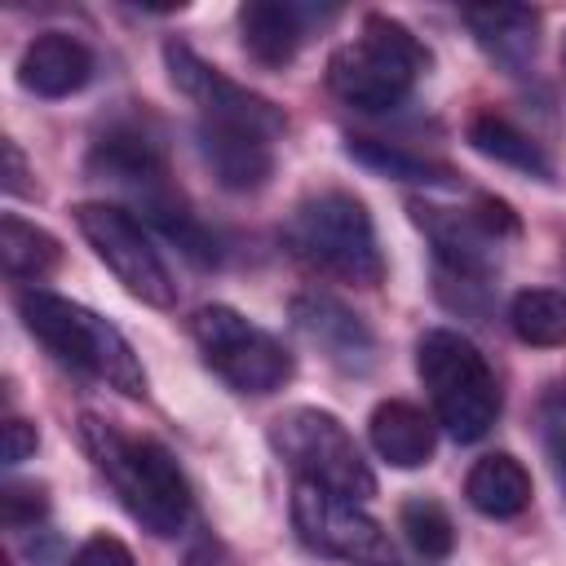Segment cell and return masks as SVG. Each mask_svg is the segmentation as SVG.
Returning <instances> with one entry per match:
<instances>
[{"label":"cell","mask_w":566,"mask_h":566,"mask_svg":"<svg viewBox=\"0 0 566 566\" xmlns=\"http://www.w3.org/2000/svg\"><path fill=\"white\" fill-rule=\"evenodd\" d=\"M71 566H137V562H133V553H128L124 539H115V535L102 531V535H88V539L75 548Z\"/></svg>","instance_id":"d4e9b609"},{"label":"cell","mask_w":566,"mask_h":566,"mask_svg":"<svg viewBox=\"0 0 566 566\" xmlns=\"http://www.w3.org/2000/svg\"><path fill=\"white\" fill-rule=\"evenodd\" d=\"M274 451L296 469L301 482H318L354 504H363L367 495H376V473L367 469L358 442L349 438V429L318 407H292L274 420L270 429Z\"/></svg>","instance_id":"8992f818"},{"label":"cell","mask_w":566,"mask_h":566,"mask_svg":"<svg viewBox=\"0 0 566 566\" xmlns=\"http://www.w3.org/2000/svg\"><path fill=\"white\" fill-rule=\"evenodd\" d=\"M292 318L296 327L327 354V363H336L340 371H367L376 358V340L367 332V323L358 314H349L340 301L305 292L292 301Z\"/></svg>","instance_id":"7c38bea8"},{"label":"cell","mask_w":566,"mask_h":566,"mask_svg":"<svg viewBox=\"0 0 566 566\" xmlns=\"http://www.w3.org/2000/svg\"><path fill=\"white\" fill-rule=\"evenodd\" d=\"M88 75H93V53L84 40L66 31L35 35L18 57V84L35 97H71L88 84Z\"/></svg>","instance_id":"4fadbf2b"},{"label":"cell","mask_w":566,"mask_h":566,"mask_svg":"<svg viewBox=\"0 0 566 566\" xmlns=\"http://www.w3.org/2000/svg\"><path fill=\"white\" fill-rule=\"evenodd\" d=\"M164 62H168L172 84L203 111V124L243 128V133H256V137H270V142L283 133V111L270 97L234 84L230 75H221L217 66H208L190 44H181V40L164 44Z\"/></svg>","instance_id":"9c48e42d"},{"label":"cell","mask_w":566,"mask_h":566,"mask_svg":"<svg viewBox=\"0 0 566 566\" xmlns=\"http://www.w3.org/2000/svg\"><path fill=\"white\" fill-rule=\"evenodd\" d=\"M464 495L482 517H517L531 504V473L517 455L491 451L469 469Z\"/></svg>","instance_id":"ac0fdd59"},{"label":"cell","mask_w":566,"mask_h":566,"mask_svg":"<svg viewBox=\"0 0 566 566\" xmlns=\"http://www.w3.org/2000/svg\"><path fill=\"white\" fill-rule=\"evenodd\" d=\"M416 367L433 398L438 424L455 442H478L491 433V424L500 416V385H495V371L486 367L482 349L469 336H460L451 327L424 332L416 345Z\"/></svg>","instance_id":"277c9868"},{"label":"cell","mask_w":566,"mask_h":566,"mask_svg":"<svg viewBox=\"0 0 566 566\" xmlns=\"http://www.w3.org/2000/svg\"><path fill=\"white\" fill-rule=\"evenodd\" d=\"M464 22L473 27L478 44L509 71H522L539 44V13L526 4H469Z\"/></svg>","instance_id":"2e32d148"},{"label":"cell","mask_w":566,"mask_h":566,"mask_svg":"<svg viewBox=\"0 0 566 566\" xmlns=\"http://www.w3.org/2000/svg\"><path fill=\"white\" fill-rule=\"evenodd\" d=\"M186 566H234L230 553L217 544V539H199L190 553H186Z\"/></svg>","instance_id":"f1b7e54d"},{"label":"cell","mask_w":566,"mask_h":566,"mask_svg":"<svg viewBox=\"0 0 566 566\" xmlns=\"http://www.w3.org/2000/svg\"><path fill=\"white\" fill-rule=\"evenodd\" d=\"M371 447L380 460H389L394 469H420L433 455V420L402 398H385L371 420H367Z\"/></svg>","instance_id":"e0dca14e"},{"label":"cell","mask_w":566,"mask_h":566,"mask_svg":"<svg viewBox=\"0 0 566 566\" xmlns=\"http://www.w3.org/2000/svg\"><path fill=\"white\" fill-rule=\"evenodd\" d=\"M469 146H473L478 155H486V159H495V164H509V168H517V172H531V177H539V181L553 177L548 155H544L517 124H509V119L495 115V111H482V115L469 119Z\"/></svg>","instance_id":"d6986e66"},{"label":"cell","mask_w":566,"mask_h":566,"mask_svg":"<svg viewBox=\"0 0 566 566\" xmlns=\"http://www.w3.org/2000/svg\"><path fill=\"white\" fill-rule=\"evenodd\" d=\"M75 226L88 239V248L97 252V261L146 305L168 310L177 301V283L164 265V256L150 248L146 230L137 226V217L119 203H80L75 208Z\"/></svg>","instance_id":"ba28073f"},{"label":"cell","mask_w":566,"mask_h":566,"mask_svg":"<svg viewBox=\"0 0 566 566\" xmlns=\"http://www.w3.org/2000/svg\"><path fill=\"white\" fill-rule=\"evenodd\" d=\"M398 522H402V531H407V539H411V548L420 553V557H447L451 548H455V526H451V513L438 504V500H429V495H411L407 504H402V513H398Z\"/></svg>","instance_id":"603a6c76"},{"label":"cell","mask_w":566,"mask_h":566,"mask_svg":"<svg viewBox=\"0 0 566 566\" xmlns=\"http://www.w3.org/2000/svg\"><path fill=\"white\" fill-rule=\"evenodd\" d=\"M548 451H553L557 482H562V491H566V402H562V407H548Z\"/></svg>","instance_id":"4316f807"},{"label":"cell","mask_w":566,"mask_h":566,"mask_svg":"<svg viewBox=\"0 0 566 566\" xmlns=\"http://www.w3.org/2000/svg\"><path fill=\"white\" fill-rule=\"evenodd\" d=\"M292 522L310 548L340 557V562H385V553H389L380 522L367 517L354 500H345L318 482H296Z\"/></svg>","instance_id":"8fae6325"},{"label":"cell","mask_w":566,"mask_h":566,"mask_svg":"<svg viewBox=\"0 0 566 566\" xmlns=\"http://www.w3.org/2000/svg\"><path fill=\"white\" fill-rule=\"evenodd\" d=\"M411 212L455 279H486L500 239L517 234L513 208L504 199H491V195H482L473 212H451V208H438L424 199H411Z\"/></svg>","instance_id":"30bf717a"},{"label":"cell","mask_w":566,"mask_h":566,"mask_svg":"<svg viewBox=\"0 0 566 566\" xmlns=\"http://www.w3.org/2000/svg\"><path fill=\"white\" fill-rule=\"evenodd\" d=\"M18 314H22L27 332L40 336L75 371H84V376H93V380H102L128 398L146 394V371L137 363L133 345L124 340V332L115 323H106L88 305L66 301V296L44 292V287H27L18 296Z\"/></svg>","instance_id":"7a4b0ae2"},{"label":"cell","mask_w":566,"mask_h":566,"mask_svg":"<svg viewBox=\"0 0 566 566\" xmlns=\"http://www.w3.org/2000/svg\"><path fill=\"white\" fill-rule=\"evenodd\" d=\"M80 438L97 464V473L111 482L119 504L150 531V535H177L190 517V491L177 469V460L155 442L124 433L97 416L80 420Z\"/></svg>","instance_id":"6da1fadb"},{"label":"cell","mask_w":566,"mask_h":566,"mask_svg":"<svg viewBox=\"0 0 566 566\" xmlns=\"http://www.w3.org/2000/svg\"><path fill=\"white\" fill-rule=\"evenodd\" d=\"M310 9L287 4V0H252L239 9V31H243V49L261 62V66H287L305 40L310 27Z\"/></svg>","instance_id":"9a60e30c"},{"label":"cell","mask_w":566,"mask_h":566,"mask_svg":"<svg viewBox=\"0 0 566 566\" xmlns=\"http://www.w3.org/2000/svg\"><path fill=\"white\" fill-rule=\"evenodd\" d=\"M345 155L371 172H385V177H398V181H420V186H455V172L438 159H420L411 150H398L389 142H376V137H349L345 142Z\"/></svg>","instance_id":"7402d4cb"},{"label":"cell","mask_w":566,"mask_h":566,"mask_svg":"<svg viewBox=\"0 0 566 566\" xmlns=\"http://www.w3.org/2000/svg\"><path fill=\"white\" fill-rule=\"evenodd\" d=\"M44 509H49V500H44V491L35 482H9L0 491V517L13 531L27 526V522H35V517H44Z\"/></svg>","instance_id":"cb8c5ba5"},{"label":"cell","mask_w":566,"mask_h":566,"mask_svg":"<svg viewBox=\"0 0 566 566\" xmlns=\"http://www.w3.org/2000/svg\"><path fill=\"white\" fill-rule=\"evenodd\" d=\"M199 155L226 190H256L274 172L270 137H256V133H243V128L199 124Z\"/></svg>","instance_id":"5bb4252c"},{"label":"cell","mask_w":566,"mask_h":566,"mask_svg":"<svg viewBox=\"0 0 566 566\" xmlns=\"http://www.w3.org/2000/svg\"><path fill=\"white\" fill-rule=\"evenodd\" d=\"M35 447H40V433H35L31 420L9 416V420L0 424V455H4V464H22V460H31Z\"/></svg>","instance_id":"484cf974"},{"label":"cell","mask_w":566,"mask_h":566,"mask_svg":"<svg viewBox=\"0 0 566 566\" xmlns=\"http://www.w3.org/2000/svg\"><path fill=\"white\" fill-rule=\"evenodd\" d=\"M509 323L522 345L553 349L566 345V292L557 287H526L509 305Z\"/></svg>","instance_id":"44dd1931"},{"label":"cell","mask_w":566,"mask_h":566,"mask_svg":"<svg viewBox=\"0 0 566 566\" xmlns=\"http://www.w3.org/2000/svg\"><path fill=\"white\" fill-rule=\"evenodd\" d=\"M424 66H429V53L402 22L385 13H367L363 35L340 44L327 57V84L340 102L358 111H389L411 93Z\"/></svg>","instance_id":"5b68a950"},{"label":"cell","mask_w":566,"mask_h":566,"mask_svg":"<svg viewBox=\"0 0 566 566\" xmlns=\"http://www.w3.org/2000/svg\"><path fill=\"white\" fill-rule=\"evenodd\" d=\"M283 243L296 261L354 287H376L385 279V256L376 243L371 212L349 190H318L292 208L283 221Z\"/></svg>","instance_id":"3957f363"},{"label":"cell","mask_w":566,"mask_h":566,"mask_svg":"<svg viewBox=\"0 0 566 566\" xmlns=\"http://www.w3.org/2000/svg\"><path fill=\"white\" fill-rule=\"evenodd\" d=\"M190 332L208 358V367L239 394H274L292 376L287 349L256 323H248L230 305H203L190 318Z\"/></svg>","instance_id":"52a82bcc"},{"label":"cell","mask_w":566,"mask_h":566,"mask_svg":"<svg viewBox=\"0 0 566 566\" xmlns=\"http://www.w3.org/2000/svg\"><path fill=\"white\" fill-rule=\"evenodd\" d=\"M0 261L9 279H40L62 261V243L40 230L35 221H22L18 212L0 217Z\"/></svg>","instance_id":"ffe728a7"},{"label":"cell","mask_w":566,"mask_h":566,"mask_svg":"<svg viewBox=\"0 0 566 566\" xmlns=\"http://www.w3.org/2000/svg\"><path fill=\"white\" fill-rule=\"evenodd\" d=\"M4 190L9 195H27V159L18 150V142H4Z\"/></svg>","instance_id":"83f0119b"}]
</instances>
